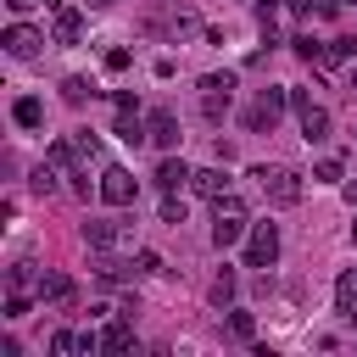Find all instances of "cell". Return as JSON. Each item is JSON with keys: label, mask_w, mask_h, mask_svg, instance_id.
I'll use <instances>...</instances> for the list:
<instances>
[{"label": "cell", "mask_w": 357, "mask_h": 357, "mask_svg": "<svg viewBox=\"0 0 357 357\" xmlns=\"http://www.w3.org/2000/svg\"><path fill=\"white\" fill-rule=\"evenodd\" d=\"M229 100H234V78L229 73H206L201 78V112L218 123V117H229Z\"/></svg>", "instance_id": "cell-5"}, {"label": "cell", "mask_w": 357, "mask_h": 357, "mask_svg": "<svg viewBox=\"0 0 357 357\" xmlns=\"http://www.w3.org/2000/svg\"><path fill=\"white\" fill-rule=\"evenodd\" d=\"M212 301H218V307H229V301H234V273H229V268L212 279Z\"/></svg>", "instance_id": "cell-22"}, {"label": "cell", "mask_w": 357, "mask_h": 357, "mask_svg": "<svg viewBox=\"0 0 357 357\" xmlns=\"http://www.w3.org/2000/svg\"><path fill=\"white\" fill-rule=\"evenodd\" d=\"M151 139H156L162 151H173V145H178V117H173L167 106H156V112H151Z\"/></svg>", "instance_id": "cell-14"}, {"label": "cell", "mask_w": 357, "mask_h": 357, "mask_svg": "<svg viewBox=\"0 0 357 357\" xmlns=\"http://www.w3.org/2000/svg\"><path fill=\"white\" fill-rule=\"evenodd\" d=\"M190 173H195V167H184L178 156H167V162L156 167V190H162V195H167V190H184V184H190Z\"/></svg>", "instance_id": "cell-15"}, {"label": "cell", "mask_w": 357, "mask_h": 357, "mask_svg": "<svg viewBox=\"0 0 357 357\" xmlns=\"http://www.w3.org/2000/svg\"><path fill=\"white\" fill-rule=\"evenodd\" d=\"M335 307H340V318L357 307V273H340V284H335Z\"/></svg>", "instance_id": "cell-20"}, {"label": "cell", "mask_w": 357, "mask_h": 357, "mask_svg": "<svg viewBox=\"0 0 357 357\" xmlns=\"http://www.w3.org/2000/svg\"><path fill=\"white\" fill-rule=\"evenodd\" d=\"M190 190L206 195V201H218V195H229V173L223 167H201V173H190Z\"/></svg>", "instance_id": "cell-13"}, {"label": "cell", "mask_w": 357, "mask_h": 357, "mask_svg": "<svg viewBox=\"0 0 357 357\" xmlns=\"http://www.w3.org/2000/svg\"><path fill=\"white\" fill-rule=\"evenodd\" d=\"M251 178H257V190H262L273 206H296V201H301V178H296L290 167H251Z\"/></svg>", "instance_id": "cell-2"}, {"label": "cell", "mask_w": 357, "mask_h": 357, "mask_svg": "<svg viewBox=\"0 0 357 357\" xmlns=\"http://www.w3.org/2000/svg\"><path fill=\"white\" fill-rule=\"evenodd\" d=\"M89 95H95V84H89V78H67V84H61V100H67V106H84Z\"/></svg>", "instance_id": "cell-21"}, {"label": "cell", "mask_w": 357, "mask_h": 357, "mask_svg": "<svg viewBox=\"0 0 357 357\" xmlns=\"http://www.w3.org/2000/svg\"><path fill=\"white\" fill-rule=\"evenodd\" d=\"M100 201H106V206H128V201H134V173L117 167V162L100 167Z\"/></svg>", "instance_id": "cell-7"}, {"label": "cell", "mask_w": 357, "mask_h": 357, "mask_svg": "<svg viewBox=\"0 0 357 357\" xmlns=\"http://www.w3.org/2000/svg\"><path fill=\"white\" fill-rule=\"evenodd\" d=\"M156 268H162L156 251H139V257H134V273H156Z\"/></svg>", "instance_id": "cell-31"}, {"label": "cell", "mask_w": 357, "mask_h": 357, "mask_svg": "<svg viewBox=\"0 0 357 357\" xmlns=\"http://www.w3.org/2000/svg\"><path fill=\"white\" fill-rule=\"evenodd\" d=\"M50 190H56V173L39 167V173H33V195H50Z\"/></svg>", "instance_id": "cell-30"}, {"label": "cell", "mask_w": 357, "mask_h": 357, "mask_svg": "<svg viewBox=\"0 0 357 357\" xmlns=\"http://www.w3.org/2000/svg\"><path fill=\"white\" fill-rule=\"evenodd\" d=\"M45 6H61V0H45Z\"/></svg>", "instance_id": "cell-36"}, {"label": "cell", "mask_w": 357, "mask_h": 357, "mask_svg": "<svg viewBox=\"0 0 357 357\" xmlns=\"http://www.w3.org/2000/svg\"><path fill=\"white\" fill-rule=\"evenodd\" d=\"M284 100H290L284 89H257V100L245 106V128H251V134H268V128L284 117Z\"/></svg>", "instance_id": "cell-4"}, {"label": "cell", "mask_w": 357, "mask_h": 357, "mask_svg": "<svg viewBox=\"0 0 357 357\" xmlns=\"http://www.w3.org/2000/svg\"><path fill=\"white\" fill-rule=\"evenodd\" d=\"M312 178H318V184H340V156H324V162L312 167Z\"/></svg>", "instance_id": "cell-23"}, {"label": "cell", "mask_w": 357, "mask_h": 357, "mask_svg": "<svg viewBox=\"0 0 357 357\" xmlns=\"http://www.w3.org/2000/svg\"><path fill=\"white\" fill-rule=\"evenodd\" d=\"M123 234H128V229H123V223H112V218H89V223H84V245H95V251L117 245Z\"/></svg>", "instance_id": "cell-11"}, {"label": "cell", "mask_w": 357, "mask_h": 357, "mask_svg": "<svg viewBox=\"0 0 357 357\" xmlns=\"http://www.w3.org/2000/svg\"><path fill=\"white\" fill-rule=\"evenodd\" d=\"M123 145H145L151 139V123H139V106H117V128H112Z\"/></svg>", "instance_id": "cell-9"}, {"label": "cell", "mask_w": 357, "mask_h": 357, "mask_svg": "<svg viewBox=\"0 0 357 357\" xmlns=\"http://www.w3.org/2000/svg\"><path fill=\"white\" fill-rule=\"evenodd\" d=\"M50 351H56V357H67V351H78V335H67V329H56V335H50Z\"/></svg>", "instance_id": "cell-27"}, {"label": "cell", "mask_w": 357, "mask_h": 357, "mask_svg": "<svg viewBox=\"0 0 357 357\" xmlns=\"http://www.w3.org/2000/svg\"><path fill=\"white\" fill-rule=\"evenodd\" d=\"M335 56H340V61H357V33H340V39H335Z\"/></svg>", "instance_id": "cell-29"}, {"label": "cell", "mask_w": 357, "mask_h": 357, "mask_svg": "<svg viewBox=\"0 0 357 357\" xmlns=\"http://www.w3.org/2000/svg\"><path fill=\"white\" fill-rule=\"evenodd\" d=\"M351 240H357V223H351Z\"/></svg>", "instance_id": "cell-37"}, {"label": "cell", "mask_w": 357, "mask_h": 357, "mask_svg": "<svg viewBox=\"0 0 357 357\" xmlns=\"http://www.w3.org/2000/svg\"><path fill=\"white\" fill-rule=\"evenodd\" d=\"M73 145H78V156H84V162H89V156H100V139H95V134H89V128H84V134H78V139H73Z\"/></svg>", "instance_id": "cell-28"}, {"label": "cell", "mask_w": 357, "mask_h": 357, "mask_svg": "<svg viewBox=\"0 0 357 357\" xmlns=\"http://www.w3.org/2000/svg\"><path fill=\"white\" fill-rule=\"evenodd\" d=\"M73 296H78L73 273H61V268H45V279H39V301H50V307H67Z\"/></svg>", "instance_id": "cell-8"}, {"label": "cell", "mask_w": 357, "mask_h": 357, "mask_svg": "<svg viewBox=\"0 0 357 357\" xmlns=\"http://www.w3.org/2000/svg\"><path fill=\"white\" fill-rule=\"evenodd\" d=\"M273 262H279V229H273V223H251L245 268H273Z\"/></svg>", "instance_id": "cell-6"}, {"label": "cell", "mask_w": 357, "mask_h": 357, "mask_svg": "<svg viewBox=\"0 0 357 357\" xmlns=\"http://www.w3.org/2000/svg\"><path fill=\"white\" fill-rule=\"evenodd\" d=\"M0 45H6V50H11V56H33V50H39V45H45V33H33V28H28V22H11V28H6V39H0Z\"/></svg>", "instance_id": "cell-12"}, {"label": "cell", "mask_w": 357, "mask_h": 357, "mask_svg": "<svg viewBox=\"0 0 357 357\" xmlns=\"http://www.w3.org/2000/svg\"><path fill=\"white\" fill-rule=\"evenodd\" d=\"M240 234H245V206H240V195H218V201H212V245L229 251Z\"/></svg>", "instance_id": "cell-1"}, {"label": "cell", "mask_w": 357, "mask_h": 357, "mask_svg": "<svg viewBox=\"0 0 357 357\" xmlns=\"http://www.w3.org/2000/svg\"><path fill=\"white\" fill-rule=\"evenodd\" d=\"M39 279H45V273H33L28 262H17V268L6 273V296H33V290H39Z\"/></svg>", "instance_id": "cell-16"}, {"label": "cell", "mask_w": 357, "mask_h": 357, "mask_svg": "<svg viewBox=\"0 0 357 357\" xmlns=\"http://www.w3.org/2000/svg\"><path fill=\"white\" fill-rule=\"evenodd\" d=\"M134 318H117L106 335H100V351H134V329H128Z\"/></svg>", "instance_id": "cell-18"}, {"label": "cell", "mask_w": 357, "mask_h": 357, "mask_svg": "<svg viewBox=\"0 0 357 357\" xmlns=\"http://www.w3.org/2000/svg\"><path fill=\"white\" fill-rule=\"evenodd\" d=\"M229 335H234V340H251V335H257L251 312H229Z\"/></svg>", "instance_id": "cell-25"}, {"label": "cell", "mask_w": 357, "mask_h": 357, "mask_svg": "<svg viewBox=\"0 0 357 357\" xmlns=\"http://www.w3.org/2000/svg\"><path fill=\"white\" fill-rule=\"evenodd\" d=\"M6 6H11V17H28V11L39 6V0H6Z\"/></svg>", "instance_id": "cell-33"}, {"label": "cell", "mask_w": 357, "mask_h": 357, "mask_svg": "<svg viewBox=\"0 0 357 357\" xmlns=\"http://www.w3.org/2000/svg\"><path fill=\"white\" fill-rule=\"evenodd\" d=\"M351 89H357V67H351Z\"/></svg>", "instance_id": "cell-35"}, {"label": "cell", "mask_w": 357, "mask_h": 357, "mask_svg": "<svg viewBox=\"0 0 357 357\" xmlns=\"http://www.w3.org/2000/svg\"><path fill=\"white\" fill-rule=\"evenodd\" d=\"M128 61H134V56H128V50H106V73H123V67H128Z\"/></svg>", "instance_id": "cell-32"}, {"label": "cell", "mask_w": 357, "mask_h": 357, "mask_svg": "<svg viewBox=\"0 0 357 357\" xmlns=\"http://www.w3.org/2000/svg\"><path fill=\"white\" fill-rule=\"evenodd\" d=\"M290 106H296V123H301V139L307 145H324L329 139V112L307 95V89H290Z\"/></svg>", "instance_id": "cell-3"}, {"label": "cell", "mask_w": 357, "mask_h": 357, "mask_svg": "<svg viewBox=\"0 0 357 357\" xmlns=\"http://www.w3.org/2000/svg\"><path fill=\"white\" fill-rule=\"evenodd\" d=\"M162 223H173V229H178V223H184V201H178V195H173V190H167V195H162Z\"/></svg>", "instance_id": "cell-24"}, {"label": "cell", "mask_w": 357, "mask_h": 357, "mask_svg": "<svg viewBox=\"0 0 357 357\" xmlns=\"http://www.w3.org/2000/svg\"><path fill=\"white\" fill-rule=\"evenodd\" d=\"M296 56L312 61V67H335V61H340V56H335V39L324 45V39H312V33H296Z\"/></svg>", "instance_id": "cell-10"}, {"label": "cell", "mask_w": 357, "mask_h": 357, "mask_svg": "<svg viewBox=\"0 0 357 357\" xmlns=\"http://www.w3.org/2000/svg\"><path fill=\"white\" fill-rule=\"evenodd\" d=\"M84 33V11H73V6H61L56 11V45H73Z\"/></svg>", "instance_id": "cell-17"}, {"label": "cell", "mask_w": 357, "mask_h": 357, "mask_svg": "<svg viewBox=\"0 0 357 357\" xmlns=\"http://www.w3.org/2000/svg\"><path fill=\"white\" fill-rule=\"evenodd\" d=\"M95 273H100L106 284H117V279H123L128 268H123V262H112V257H95Z\"/></svg>", "instance_id": "cell-26"}, {"label": "cell", "mask_w": 357, "mask_h": 357, "mask_svg": "<svg viewBox=\"0 0 357 357\" xmlns=\"http://www.w3.org/2000/svg\"><path fill=\"white\" fill-rule=\"evenodd\" d=\"M89 6H117V0H89Z\"/></svg>", "instance_id": "cell-34"}, {"label": "cell", "mask_w": 357, "mask_h": 357, "mask_svg": "<svg viewBox=\"0 0 357 357\" xmlns=\"http://www.w3.org/2000/svg\"><path fill=\"white\" fill-rule=\"evenodd\" d=\"M11 117H17V123H22V128H39V123H45V106H39V100H33V95H22V100H17V106H11Z\"/></svg>", "instance_id": "cell-19"}]
</instances>
